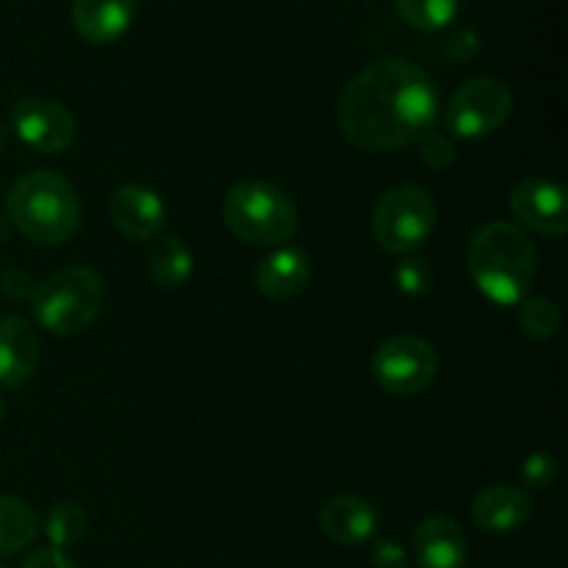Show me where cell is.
<instances>
[{"instance_id":"8","label":"cell","mask_w":568,"mask_h":568,"mask_svg":"<svg viewBox=\"0 0 568 568\" xmlns=\"http://www.w3.org/2000/svg\"><path fill=\"white\" fill-rule=\"evenodd\" d=\"M438 369L436 349L419 336H394L377 347L372 358V375L377 386L397 397H414L425 392Z\"/></svg>"},{"instance_id":"21","label":"cell","mask_w":568,"mask_h":568,"mask_svg":"<svg viewBox=\"0 0 568 568\" xmlns=\"http://www.w3.org/2000/svg\"><path fill=\"white\" fill-rule=\"evenodd\" d=\"M44 532H48L50 544H53L55 549L72 547V544L81 541L83 532H87V514H83V508L78 503L53 505Z\"/></svg>"},{"instance_id":"25","label":"cell","mask_w":568,"mask_h":568,"mask_svg":"<svg viewBox=\"0 0 568 568\" xmlns=\"http://www.w3.org/2000/svg\"><path fill=\"white\" fill-rule=\"evenodd\" d=\"M372 566L375 568H408V552L392 538H383L372 547Z\"/></svg>"},{"instance_id":"7","label":"cell","mask_w":568,"mask_h":568,"mask_svg":"<svg viewBox=\"0 0 568 568\" xmlns=\"http://www.w3.org/2000/svg\"><path fill=\"white\" fill-rule=\"evenodd\" d=\"M514 94L499 78H471L447 105V128L460 139H483L505 125Z\"/></svg>"},{"instance_id":"15","label":"cell","mask_w":568,"mask_h":568,"mask_svg":"<svg viewBox=\"0 0 568 568\" xmlns=\"http://www.w3.org/2000/svg\"><path fill=\"white\" fill-rule=\"evenodd\" d=\"M136 0H72V26L92 44H111L131 28Z\"/></svg>"},{"instance_id":"2","label":"cell","mask_w":568,"mask_h":568,"mask_svg":"<svg viewBox=\"0 0 568 568\" xmlns=\"http://www.w3.org/2000/svg\"><path fill=\"white\" fill-rule=\"evenodd\" d=\"M466 264L477 292L494 305H519L536 281V247L521 227L491 222L471 236Z\"/></svg>"},{"instance_id":"28","label":"cell","mask_w":568,"mask_h":568,"mask_svg":"<svg viewBox=\"0 0 568 568\" xmlns=\"http://www.w3.org/2000/svg\"><path fill=\"white\" fill-rule=\"evenodd\" d=\"M0 568H3V566H0Z\"/></svg>"},{"instance_id":"3","label":"cell","mask_w":568,"mask_h":568,"mask_svg":"<svg viewBox=\"0 0 568 568\" xmlns=\"http://www.w3.org/2000/svg\"><path fill=\"white\" fill-rule=\"evenodd\" d=\"M6 211L17 231L37 244H61L81 225V200L55 172H31L11 186Z\"/></svg>"},{"instance_id":"26","label":"cell","mask_w":568,"mask_h":568,"mask_svg":"<svg viewBox=\"0 0 568 568\" xmlns=\"http://www.w3.org/2000/svg\"><path fill=\"white\" fill-rule=\"evenodd\" d=\"M22 568H78L75 560L55 547H42L26 558Z\"/></svg>"},{"instance_id":"11","label":"cell","mask_w":568,"mask_h":568,"mask_svg":"<svg viewBox=\"0 0 568 568\" xmlns=\"http://www.w3.org/2000/svg\"><path fill=\"white\" fill-rule=\"evenodd\" d=\"M111 220L122 236L148 242L159 236L166 222V205L153 189L120 186L111 197Z\"/></svg>"},{"instance_id":"18","label":"cell","mask_w":568,"mask_h":568,"mask_svg":"<svg viewBox=\"0 0 568 568\" xmlns=\"http://www.w3.org/2000/svg\"><path fill=\"white\" fill-rule=\"evenodd\" d=\"M148 272L159 288H181L194 272V258L183 239L164 236L153 242L148 255Z\"/></svg>"},{"instance_id":"20","label":"cell","mask_w":568,"mask_h":568,"mask_svg":"<svg viewBox=\"0 0 568 568\" xmlns=\"http://www.w3.org/2000/svg\"><path fill=\"white\" fill-rule=\"evenodd\" d=\"M405 26L416 31H442L455 20L460 0H394Z\"/></svg>"},{"instance_id":"5","label":"cell","mask_w":568,"mask_h":568,"mask_svg":"<svg viewBox=\"0 0 568 568\" xmlns=\"http://www.w3.org/2000/svg\"><path fill=\"white\" fill-rule=\"evenodd\" d=\"M225 222L242 242L283 247L297 233V209L283 189L266 181H244L227 192Z\"/></svg>"},{"instance_id":"10","label":"cell","mask_w":568,"mask_h":568,"mask_svg":"<svg viewBox=\"0 0 568 568\" xmlns=\"http://www.w3.org/2000/svg\"><path fill=\"white\" fill-rule=\"evenodd\" d=\"M514 216L530 231L549 239H564L568 231V200L564 186L544 178H525L510 192Z\"/></svg>"},{"instance_id":"27","label":"cell","mask_w":568,"mask_h":568,"mask_svg":"<svg viewBox=\"0 0 568 568\" xmlns=\"http://www.w3.org/2000/svg\"><path fill=\"white\" fill-rule=\"evenodd\" d=\"M0 416H3V403H0Z\"/></svg>"},{"instance_id":"14","label":"cell","mask_w":568,"mask_h":568,"mask_svg":"<svg viewBox=\"0 0 568 568\" xmlns=\"http://www.w3.org/2000/svg\"><path fill=\"white\" fill-rule=\"evenodd\" d=\"M320 527L333 544L358 547L377 532V514L366 499L353 494H338L327 499L320 514Z\"/></svg>"},{"instance_id":"17","label":"cell","mask_w":568,"mask_h":568,"mask_svg":"<svg viewBox=\"0 0 568 568\" xmlns=\"http://www.w3.org/2000/svg\"><path fill=\"white\" fill-rule=\"evenodd\" d=\"M532 503L525 488L488 486L471 505V519L488 532H514L530 519Z\"/></svg>"},{"instance_id":"4","label":"cell","mask_w":568,"mask_h":568,"mask_svg":"<svg viewBox=\"0 0 568 568\" xmlns=\"http://www.w3.org/2000/svg\"><path fill=\"white\" fill-rule=\"evenodd\" d=\"M105 288L94 270L70 266L39 283L31 294V311L53 336H75L98 320Z\"/></svg>"},{"instance_id":"22","label":"cell","mask_w":568,"mask_h":568,"mask_svg":"<svg viewBox=\"0 0 568 568\" xmlns=\"http://www.w3.org/2000/svg\"><path fill=\"white\" fill-rule=\"evenodd\" d=\"M519 325L527 336L538 338V342H547L555 338V333L560 331V311L552 300L547 297H530L519 303Z\"/></svg>"},{"instance_id":"6","label":"cell","mask_w":568,"mask_h":568,"mask_svg":"<svg viewBox=\"0 0 568 568\" xmlns=\"http://www.w3.org/2000/svg\"><path fill=\"white\" fill-rule=\"evenodd\" d=\"M436 220L438 209L430 192L416 183H403L377 200L372 233L386 253L408 255L433 236Z\"/></svg>"},{"instance_id":"9","label":"cell","mask_w":568,"mask_h":568,"mask_svg":"<svg viewBox=\"0 0 568 568\" xmlns=\"http://www.w3.org/2000/svg\"><path fill=\"white\" fill-rule=\"evenodd\" d=\"M11 128L37 153H64L75 142V120L61 103L26 98L11 109Z\"/></svg>"},{"instance_id":"24","label":"cell","mask_w":568,"mask_h":568,"mask_svg":"<svg viewBox=\"0 0 568 568\" xmlns=\"http://www.w3.org/2000/svg\"><path fill=\"white\" fill-rule=\"evenodd\" d=\"M519 475L530 488H549L555 483V475H558V466L549 455H532L521 464Z\"/></svg>"},{"instance_id":"1","label":"cell","mask_w":568,"mask_h":568,"mask_svg":"<svg viewBox=\"0 0 568 568\" xmlns=\"http://www.w3.org/2000/svg\"><path fill=\"white\" fill-rule=\"evenodd\" d=\"M438 116V89L422 67L388 55L353 78L338 103L344 139L366 153L422 142Z\"/></svg>"},{"instance_id":"12","label":"cell","mask_w":568,"mask_h":568,"mask_svg":"<svg viewBox=\"0 0 568 568\" xmlns=\"http://www.w3.org/2000/svg\"><path fill=\"white\" fill-rule=\"evenodd\" d=\"M39 366V338L22 316L0 320V386L20 388Z\"/></svg>"},{"instance_id":"13","label":"cell","mask_w":568,"mask_h":568,"mask_svg":"<svg viewBox=\"0 0 568 568\" xmlns=\"http://www.w3.org/2000/svg\"><path fill=\"white\" fill-rule=\"evenodd\" d=\"M416 568H466V538L447 516H427L414 530Z\"/></svg>"},{"instance_id":"23","label":"cell","mask_w":568,"mask_h":568,"mask_svg":"<svg viewBox=\"0 0 568 568\" xmlns=\"http://www.w3.org/2000/svg\"><path fill=\"white\" fill-rule=\"evenodd\" d=\"M397 286L408 297H425L433 288V270L425 258H403L397 264Z\"/></svg>"},{"instance_id":"19","label":"cell","mask_w":568,"mask_h":568,"mask_svg":"<svg viewBox=\"0 0 568 568\" xmlns=\"http://www.w3.org/2000/svg\"><path fill=\"white\" fill-rule=\"evenodd\" d=\"M37 510L17 497H0V555L22 552L37 538Z\"/></svg>"},{"instance_id":"16","label":"cell","mask_w":568,"mask_h":568,"mask_svg":"<svg viewBox=\"0 0 568 568\" xmlns=\"http://www.w3.org/2000/svg\"><path fill=\"white\" fill-rule=\"evenodd\" d=\"M308 277L311 261L305 250L281 247L261 261L258 272H255V286H258L264 297L283 303V300L303 294V288L308 286Z\"/></svg>"}]
</instances>
